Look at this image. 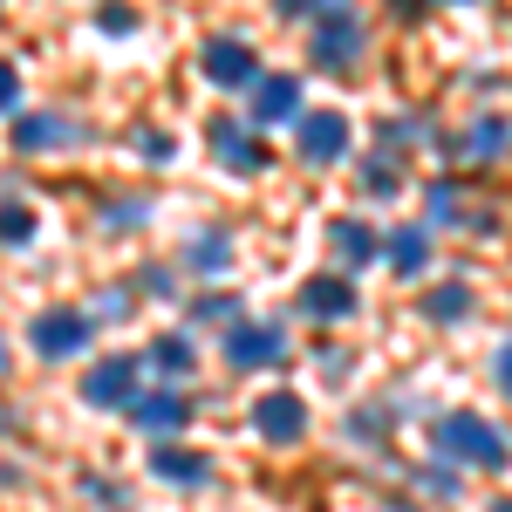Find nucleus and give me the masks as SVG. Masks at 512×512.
<instances>
[{"label":"nucleus","mask_w":512,"mask_h":512,"mask_svg":"<svg viewBox=\"0 0 512 512\" xmlns=\"http://www.w3.org/2000/svg\"><path fill=\"white\" fill-rule=\"evenodd\" d=\"M437 451H444L451 465H472V472H506L512 465L506 431H499L492 417H478V410H451V417L437 424Z\"/></svg>","instance_id":"f257e3e1"},{"label":"nucleus","mask_w":512,"mask_h":512,"mask_svg":"<svg viewBox=\"0 0 512 512\" xmlns=\"http://www.w3.org/2000/svg\"><path fill=\"white\" fill-rule=\"evenodd\" d=\"M96 342V321L82 315V308H41L35 321H28V349L41 355V362H69V355H82Z\"/></svg>","instance_id":"f03ea898"},{"label":"nucleus","mask_w":512,"mask_h":512,"mask_svg":"<svg viewBox=\"0 0 512 512\" xmlns=\"http://www.w3.org/2000/svg\"><path fill=\"white\" fill-rule=\"evenodd\" d=\"M362 21H355L349 7H335V14H321L315 28H308V62L315 69H355L362 62Z\"/></svg>","instance_id":"7ed1b4c3"},{"label":"nucleus","mask_w":512,"mask_h":512,"mask_svg":"<svg viewBox=\"0 0 512 512\" xmlns=\"http://www.w3.org/2000/svg\"><path fill=\"white\" fill-rule=\"evenodd\" d=\"M198 76L212 82V89H253L260 82V48L239 35H212L205 55H198Z\"/></svg>","instance_id":"20e7f679"},{"label":"nucleus","mask_w":512,"mask_h":512,"mask_svg":"<svg viewBox=\"0 0 512 512\" xmlns=\"http://www.w3.org/2000/svg\"><path fill=\"white\" fill-rule=\"evenodd\" d=\"M144 383V362L137 355H103V362H89V376H82V403L89 410H123L130 396Z\"/></svg>","instance_id":"39448f33"},{"label":"nucleus","mask_w":512,"mask_h":512,"mask_svg":"<svg viewBox=\"0 0 512 512\" xmlns=\"http://www.w3.org/2000/svg\"><path fill=\"white\" fill-rule=\"evenodd\" d=\"M294 151H301V164L349 158V117H342V110H308V117H294Z\"/></svg>","instance_id":"423d86ee"},{"label":"nucleus","mask_w":512,"mask_h":512,"mask_svg":"<svg viewBox=\"0 0 512 512\" xmlns=\"http://www.w3.org/2000/svg\"><path fill=\"white\" fill-rule=\"evenodd\" d=\"M123 417H130L144 437H171V431L192 424V396L185 390H137L130 403H123Z\"/></svg>","instance_id":"0eeeda50"},{"label":"nucleus","mask_w":512,"mask_h":512,"mask_svg":"<svg viewBox=\"0 0 512 512\" xmlns=\"http://www.w3.org/2000/svg\"><path fill=\"white\" fill-rule=\"evenodd\" d=\"M253 431L267 437V444H301L308 437V403L294 390H267L253 403Z\"/></svg>","instance_id":"6e6552de"},{"label":"nucleus","mask_w":512,"mask_h":512,"mask_svg":"<svg viewBox=\"0 0 512 512\" xmlns=\"http://www.w3.org/2000/svg\"><path fill=\"white\" fill-rule=\"evenodd\" d=\"M294 308L308 321H349L355 308H362V294H355L342 274H315V280H301V294H294Z\"/></svg>","instance_id":"1a4fd4ad"},{"label":"nucleus","mask_w":512,"mask_h":512,"mask_svg":"<svg viewBox=\"0 0 512 512\" xmlns=\"http://www.w3.org/2000/svg\"><path fill=\"white\" fill-rule=\"evenodd\" d=\"M280 328L274 321H233V328H226V362H233V369H274L280 362Z\"/></svg>","instance_id":"9d476101"},{"label":"nucleus","mask_w":512,"mask_h":512,"mask_svg":"<svg viewBox=\"0 0 512 512\" xmlns=\"http://www.w3.org/2000/svg\"><path fill=\"white\" fill-rule=\"evenodd\" d=\"M69 144H82V130H76V117H62V110H35V117L14 123V151H21V158L69 151Z\"/></svg>","instance_id":"9b49d317"},{"label":"nucleus","mask_w":512,"mask_h":512,"mask_svg":"<svg viewBox=\"0 0 512 512\" xmlns=\"http://www.w3.org/2000/svg\"><path fill=\"white\" fill-rule=\"evenodd\" d=\"M205 137H212V151H219V164L226 171H239V178H253V171H267V144H260V130L246 137V123H205Z\"/></svg>","instance_id":"f8f14e48"},{"label":"nucleus","mask_w":512,"mask_h":512,"mask_svg":"<svg viewBox=\"0 0 512 512\" xmlns=\"http://www.w3.org/2000/svg\"><path fill=\"white\" fill-rule=\"evenodd\" d=\"M294 117H301V82L260 69V82H253V130H274V123H294Z\"/></svg>","instance_id":"ddd939ff"},{"label":"nucleus","mask_w":512,"mask_h":512,"mask_svg":"<svg viewBox=\"0 0 512 512\" xmlns=\"http://www.w3.org/2000/svg\"><path fill=\"white\" fill-rule=\"evenodd\" d=\"M383 260H390L403 280H417L431 267V226H396V233L383 239Z\"/></svg>","instance_id":"4468645a"},{"label":"nucleus","mask_w":512,"mask_h":512,"mask_svg":"<svg viewBox=\"0 0 512 512\" xmlns=\"http://www.w3.org/2000/svg\"><path fill=\"white\" fill-rule=\"evenodd\" d=\"M151 472L164 485H205L212 478V458L205 451H185V444H164V451H151Z\"/></svg>","instance_id":"2eb2a0df"},{"label":"nucleus","mask_w":512,"mask_h":512,"mask_svg":"<svg viewBox=\"0 0 512 512\" xmlns=\"http://www.w3.org/2000/svg\"><path fill=\"white\" fill-rule=\"evenodd\" d=\"M328 239H335V253H342L349 267L383 260V233H376V226H362V219H335V226H328Z\"/></svg>","instance_id":"dca6fc26"},{"label":"nucleus","mask_w":512,"mask_h":512,"mask_svg":"<svg viewBox=\"0 0 512 512\" xmlns=\"http://www.w3.org/2000/svg\"><path fill=\"white\" fill-rule=\"evenodd\" d=\"M35 233H41L35 205L28 198H0V246H35Z\"/></svg>","instance_id":"f3484780"},{"label":"nucleus","mask_w":512,"mask_h":512,"mask_svg":"<svg viewBox=\"0 0 512 512\" xmlns=\"http://www.w3.org/2000/svg\"><path fill=\"white\" fill-rule=\"evenodd\" d=\"M151 369H164V376H192L198 369L192 335H158V342H151Z\"/></svg>","instance_id":"a211bd4d"},{"label":"nucleus","mask_w":512,"mask_h":512,"mask_svg":"<svg viewBox=\"0 0 512 512\" xmlns=\"http://www.w3.org/2000/svg\"><path fill=\"white\" fill-rule=\"evenodd\" d=\"M465 308H472V287L465 280H444V287L424 294V315L431 321H465Z\"/></svg>","instance_id":"6ab92c4d"},{"label":"nucleus","mask_w":512,"mask_h":512,"mask_svg":"<svg viewBox=\"0 0 512 512\" xmlns=\"http://www.w3.org/2000/svg\"><path fill=\"white\" fill-rule=\"evenodd\" d=\"M506 144H512V123H506V117H478V123H472V137H465V151H472L478 164L499 158Z\"/></svg>","instance_id":"aec40b11"},{"label":"nucleus","mask_w":512,"mask_h":512,"mask_svg":"<svg viewBox=\"0 0 512 512\" xmlns=\"http://www.w3.org/2000/svg\"><path fill=\"white\" fill-rule=\"evenodd\" d=\"M226 260H233L226 233H205V246L192 239V253H185V267H192V274H226Z\"/></svg>","instance_id":"412c9836"},{"label":"nucleus","mask_w":512,"mask_h":512,"mask_svg":"<svg viewBox=\"0 0 512 512\" xmlns=\"http://www.w3.org/2000/svg\"><path fill=\"white\" fill-rule=\"evenodd\" d=\"M362 185H369V198H396V192H403L396 164H383V158H369V164H362Z\"/></svg>","instance_id":"4be33fe9"},{"label":"nucleus","mask_w":512,"mask_h":512,"mask_svg":"<svg viewBox=\"0 0 512 512\" xmlns=\"http://www.w3.org/2000/svg\"><path fill=\"white\" fill-rule=\"evenodd\" d=\"M431 212L437 219H458V185L451 178H431Z\"/></svg>","instance_id":"5701e85b"},{"label":"nucleus","mask_w":512,"mask_h":512,"mask_svg":"<svg viewBox=\"0 0 512 512\" xmlns=\"http://www.w3.org/2000/svg\"><path fill=\"white\" fill-rule=\"evenodd\" d=\"M96 28H103V35H130L137 21H130V7H123V0H110V7L96 14Z\"/></svg>","instance_id":"b1692460"},{"label":"nucleus","mask_w":512,"mask_h":512,"mask_svg":"<svg viewBox=\"0 0 512 512\" xmlns=\"http://www.w3.org/2000/svg\"><path fill=\"white\" fill-rule=\"evenodd\" d=\"M233 315V294H205V301H192V321H226Z\"/></svg>","instance_id":"393cba45"},{"label":"nucleus","mask_w":512,"mask_h":512,"mask_svg":"<svg viewBox=\"0 0 512 512\" xmlns=\"http://www.w3.org/2000/svg\"><path fill=\"white\" fill-rule=\"evenodd\" d=\"M14 103H21V69H14V62H0V117H7Z\"/></svg>","instance_id":"a878e982"},{"label":"nucleus","mask_w":512,"mask_h":512,"mask_svg":"<svg viewBox=\"0 0 512 512\" xmlns=\"http://www.w3.org/2000/svg\"><path fill=\"white\" fill-rule=\"evenodd\" d=\"M342 0H280V14H308V21H321V14H335Z\"/></svg>","instance_id":"bb28decb"},{"label":"nucleus","mask_w":512,"mask_h":512,"mask_svg":"<svg viewBox=\"0 0 512 512\" xmlns=\"http://www.w3.org/2000/svg\"><path fill=\"white\" fill-rule=\"evenodd\" d=\"M137 158L164 164V158H171V137H158V130H144V137H137Z\"/></svg>","instance_id":"cd10ccee"},{"label":"nucleus","mask_w":512,"mask_h":512,"mask_svg":"<svg viewBox=\"0 0 512 512\" xmlns=\"http://www.w3.org/2000/svg\"><path fill=\"white\" fill-rule=\"evenodd\" d=\"M492 369H499V390L512 396V342H506V349H499V362H492Z\"/></svg>","instance_id":"c85d7f7f"},{"label":"nucleus","mask_w":512,"mask_h":512,"mask_svg":"<svg viewBox=\"0 0 512 512\" xmlns=\"http://www.w3.org/2000/svg\"><path fill=\"white\" fill-rule=\"evenodd\" d=\"M0 376H7V342H0Z\"/></svg>","instance_id":"c756f323"},{"label":"nucleus","mask_w":512,"mask_h":512,"mask_svg":"<svg viewBox=\"0 0 512 512\" xmlns=\"http://www.w3.org/2000/svg\"><path fill=\"white\" fill-rule=\"evenodd\" d=\"M492 512H512V499H499V506H492Z\"/></svg>","instance_id":"7c9ffc66"},{"label":"nucleus","mask_w":512,"mask_h":512,"mask_svg":"<svg viewBox=\"0 0 512 512\" xmlns=\"http://www.w3.org/2000/svg\"><path fill=\"white\" fill-rule=\"evenodd\" d=\"M390 512H417V506H390Z\"/></svg>","instance_id":"2f4dec72"},{"label":"nucleus","mask_w":512,"mask_h":512,"mask_svg":"<svg viewBox=\"0 0 512 512\" xmlns=\"http://www.w3.org/2000/svg\"><path fill=\"white\" fill-rule=\"evenodd\" d=\"M451 7H472V0H451Z\"/></svg>","instance_id":"473e14b6"}]
</instances>
